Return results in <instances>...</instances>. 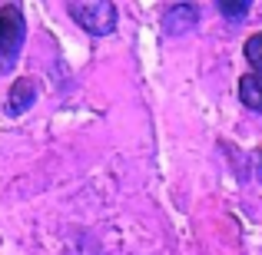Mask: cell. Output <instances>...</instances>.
I'll return each mask as SVG.
<instances>
[{
    "mask_svg": "<svg viewBox=\"0 0 262 255\" xmlns=\"http://www.w3.org/2000/svg\"><path fill=\"white\" fill-rule=\"evenodd\" d=\"M27 40V17L17 4H0V73H10Z\"/></svg>",
    "mask_w": 262,
    "mask_h": 255,
    "instance_id": "1",
    "label": "cell"
},
{
    "mask_svg": "<svg viewBox=\"0 0 262 255\" xmlns=\"http://www.w3.org/2000/svg\"><path fill=\"white\" fill-rule=\"evenodd\" d=\"M67 10L90 37H106L116 30V7L110 0H80V4L73 0Z\"/></svg>",
    "mask_w": 262,
    "mask_h": 255,
    "instance_id": "2",
    "label": "cell"
},
{
    "mask_svg": "<svg viewBox=\"0 0 262 255\" xmlns=\"http://www.w3.org/2000/svg\"><path fill=\"white\" fill-rule=\"evenodd\" d=\"M196 24H199V7L192 4H173L163 13V33H169V37H179V33L192 30Z\"/></svg>",
    "mask_w": 262,
    "mask_h": 255,
    "instance_id": "3",
    "label": "cell"
},
{
    "mask_svg": "<svg viewBox=\"0 0 262 255\" xmlns=\"http://www.w3.org/2000/svg\"><path fill=\"white\" fill-rule=\"evenodd\" d=\"M37 103V83L33 80H17L7 93V116H20Z\"/></svg>",
    "mask_w": 262,
    "mask_h": 255,
    "instance_id": "4",
    "label": "cell"
},
{
    "mask_svg": "<svg viewBox=\"0 0 262 255\" xmlns=\"http://www.w3.org/2000/svg\"><path fill=\"white\" fill-rule=\"evenodd\" d=\"M239 100H243V106H249L252 113H262V77H256V73L239 77Z\"/></svg>",
    "mask_w": 262,
    "mask_h": 255,
    "instance_id": "5",
    "label": "cell"
},
{
    "mask_svg": "<svg viewBox=\"0 0 262 255\" xmlns=\"http://www.w3.org/2000/svg\"><path fill=\"white\" fill-rule=\"evenodd\" d=\"M243 53H246V63L256 70V77H262V33H252V37L246 40Z\"/></svg>",
    "mask_w": 262,
    "mask_h": 255,
    "instance_id": "6",
    "label": "cell"
},
{
    "mask_svg": "<svg viewBox=\"0 0 262 255\" xmlns=\"http://www.w3.org/2000/svg\"><path fill=\"white\" fill-rule=\"evenodd\" d=\"M219 13L229 17V20H243L249 13V4L246 0H219Z\"/></svg>",
    "mask_w": 262,
    "mask_h": 255,
    "instance_id": "7",
    "label": "cell"
}]
</instances>
